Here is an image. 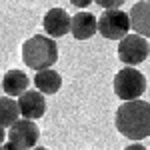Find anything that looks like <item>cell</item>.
Returning <instances> with one entry per match:
<instances>
[{
	"mask_svg": "<svg viewBox=\"0 0 150 150\" xmlns=\"http://www.w3.org/2000/svg\"><path fill=\"white\" fill-rule=\"evenodd\" d=\"M28 76L22 70H8L2 78V88L8 96H20L24 90H28Z\"/></svg>",
	"mask_w": 150,
	"mask_h": 150,
	"instance_id": "12",
	"label": "cell"
},
{
	"mask_svg": "<svg viewBox=\"0 0 150 150\" xmlns=\"http://www.w3.org/2000/svg\"><path fill=\"white\" fill-rule=\"evenodd\" d=\"M74 6H78V8H86V6H90L94 0H70Z\"/></svg>",
	"mask_w": 150,
	"mask_h": 150,
	"instance_id": "15",
	"label": "cell"
},
{
	"mask_svg": "<svg viewBox=\"0 0 150 150\" xmlns=\"http://www.w3.org/2000/svg\"><path fill=\"white\" fill-rule=\"evenodd\" d=\"M32 150H48V148H42V146H40V148H36V146H34V148H32Z\"/></svg>",
	"mask_w": 150,
	"mask_h": 150,
	"instance_id": "19",
	"label": "cell"
},
{
	"mask_svg": "<svg viewBox=\"0 0 150 150\" xmlns=\"http://www.w3.org/2000/svg\"><path fill=\"white\" fill-rule=\"evenodd\" d=\"M38 134H40V130H38L34 120H30V118H18V120L10 126L8 140L14 142L16 146L24 148V150H30V148L36 146Z\"/></svg>",
	"mask_w": 150,
	"mask_h": 150,
	"instance_id": "6",
	"label": "cell"
},
{
	"mask_svg": "<svg viewBox=\"0 0 150 150\" xmlns=\"http://www.w3.org/2000/svg\"><path fill=\"white\" fill-rule=\"evenodd\" d=\"M70 14L64 8H50V10L44 14V20H42V26H44V32L52 38H60V36H66L70 32Z\"/></svg>",
	"mask_w": 150,
	"mask_h": 150,
	"instance_id": "8",
	"label": "cell"
},
{
	"mask_svg": "<svg viewBox=\"0 0 150 150\" xmlns=\"http://www.w3.org/2000/svg\"><path fill=\"white\" fill-rule=\"evenodd\" d=\"M124 150H146V146H142V144H138V142L134 140V144H128Z\"/></svg>",
	"mask_w": 150,
	"mask_h": 150,
	"instance_id": "17",
	"label": "cell"
},
{
	"mask_svg": "<svg viewBox=\"0 0 150 150\" xmlns=\"http://www.w3.org/2000/svg\"><path fill=\"white\" fill-rule=\"evenodd\" d=\"M118 60L126 66H138L142 64L150 54V44L146 40V36L140 34H126L124 38H120L118 44Z\"/></svg>",
	"mask_w": 150,
	"mask_h": 150,
	"instance_id": "4",
	"label": "cell"
},
{
	"mask_svg": "<svg viewBox=\"0 0 150 150\" xmlns=\"http://www.w3.org/2000/svg\"><path fill=\"white\" fill-rule=\"evenodd\" d=\"M70 32L76 40H88L98 32V18L90 12H78L72 16Z\"/></svg>",
	"mask_w": 150,
	"mask_h": 150,
	"instance_id": "9",
	"label": "cell"
},
{
	"mask_svg": "<svg viewBox=\"0 0 150 150\" xmlns=\"http://www.w3.org/2000/svg\"><path fill=\"white\" fill-rule=\"evenodd\" d=\"M98 6H102V10H106V8H120L126 0H94Z\"/></svg>",
	"mask_w": 150,
	"mask_h": 150,
	"instance_id": "14",
	"label": "cell"
},
{
	"mask_svg": "<svg viewBox=\"0 0 150 150\" xmlns=\"http://www.w3.org/2000/svg\"><path fill=\"white\" fill-rule=\"evenodd\" d=\"M18 108H20V116L22 118H30V120H38L46 112V100L44 94L36 90H24L18 96Z\"/></svg>",
	"mask_w": 150,
	"mask_h": 150,
	"instance_id": "7",
	"label": "cell"
},
{
	"mask_svg": "<svg viewBox=\"0 0 150 150\" xmlns=\"http://www.w3.org/2000/svg\"><path fill=\"white\" fill-rule=\"evenodd\" d=\"M148 2H150V0H148Z\"/></svg>",
	"mask_w": 150,
	"mask_h": 150,
	"instance_id": "20",
	"label": "cell"
},
{
	"mask_svg": "<svg viewBox=\"0 0 150 150\" xmlns=\"http://www.w3.org/2000/svg\"><path fill=\"white\" fill-rule=\"evenodd\" d=\"M116 128L130 140H144L150 136V104L144 100H124L116 110Z\"/></svg>",
	"mask_w": 150,
	"mask_h": 150,
	"instance_id": "1",
	"label": "cell"
},
{
	"mask_svg": "<svg viewBox=\"0 0 150 150\" xmlns=\"http://www.w3.org/2000/svg\"><path fill=\"white\" fill-rule=\"evenodd\" d=\"M98 32L108 40H120L130 32V16L120 8H106L98 18Z\"/></svg>",
	"mask_w": 150,
	"mask_h": 150,
	"instance_id": "5",
	"label": "cell"
},
{
	"mask_svg": "<svg viewBox=\"0 0 150 150\" xmlns=\"http://www.w3.org/2000/svg\"><path fill=\"white\" fill-rule=\"evenodd\" d=\"M22 60L28 68L42 70L54 66L58 60V46L56 38L52 36H30L22 44Z\"/></svg>",
	"mask_w": 150,
	"mask_h": 150,
	"instance_id": "2",
	"label": "cell"
},
{
	"mask_svg": "<svg viewBox=\"0 0 150 150\" xmlns=\"http://www.w3.org/2000/svg\"><path fill=\"white\" fill-rule=\"evenodd\" d=\"M130 28L140 36H150V2L148 0H140L136 2L130 12Z\"/></svg>",
	"mask_w": 150,
	"mask_h": 150,
	"instance_id": "10",
	"label": "cell"
},
{
	"mask_svg": "<svg viewBox=\"0 0 150 150\" xmlns=\"http://www.w3.org/2000/svg\"><path fill=\"white\" fill-rule=\"evenodd\" d=\"M0 150H24V148H20V146H16L14 142H10V140H8L6 144H2V146H0Z\"/></svg>",
	"mask_w": 150,
	"mask_h": 150,
	"instance_id": "16",
	"label": "cell"
},
{
	"mask_svg": "<svg viewBox=\"0 0 150 150\" xmlns=\"http://www.w3.org/2000/svg\"><path fill=\"white\" fill-rule=\"evenodd\" d=\"M112 84H114V94L120 100H136L146 92V76L132 66L116 72Z\"/></svg>",
	"mask_w": 150,
	"mask_h": 150,
	"instance_id": "3",
	"label": "cell"
},
{
	"mask_svg": "<svg viewBox=\"0 0 150 150\" xmlns=\"http://www.w3.org/2000/svg\"><path fill=\"white\" fill-rule=\"evenodd\" d=\"M4 138H6V128H4V126H0V146L4 144Z\"/></svg>",
	"mask_w": 150,
	"mask_h": 150,
	"instance_id": "18",
	"label": "cell"
},
{
	"mask_svg": "<svg viewBox=\"0 0 150 150\" xmlns=\"http://www.w3.org/2000/svg\"><path fill=\"white\" fill-rule=\"evenodd\" d=\"M20 118L18 100H12V96H0V126L10 128Z\"/></svg>",
	"mask_w": 150,
	"mask_h": 150,
	"instance_id": "13",
	"label": "cell"
},
{
	"mask_svg": "<svg viewBox=\"0 0 150 150\" xmlns=\"http://www.w3.org/2000/svg\"><path fill=\"white\" fill-rule=\"evenodd\" d=\"M34 86L42 94H56L60 90V86H62V76L58 74L56 70H52V66L50 68L36 70Z\"/></svg>",
	"mask_w": 150,
	"mask_h": 150,
	"instance_id": "11",
	"label": "cell"
}]
</instances>
